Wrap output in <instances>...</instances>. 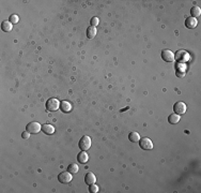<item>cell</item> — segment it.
Instances as JSON below:
<instances>
[{"instance_id": "cell-1", "label": "cell", "mask_w": 201, "mask_h": 193, "mask_svg": "<svg viewBox=\"0 0 201 193\" xmlns=\"http://www.w3.org/2000/svg\"><path fill=\"white\" fill-rule=\"evenodd\" d=\"M46 109L49 112H56V111H58V109H60V102H59L58 99H49L46 102Z\"/></svg>"}, {"instance_id": "cell-2", "label": "cell", "mask_w": 201, "mask_h": 193, "mask_svg": "<svg viewBox=\"0 0 201 193\" xmlns=\"http://www.w3.org/2000/svg\"><path fill=\"white\" fill-rule=\"evenodd\" d=\"M91 144H92L91 138H90L89 136L85 135V136H82L80 138V141H79V143H78V146H79V148H80L81 150L86 151L91 147Z\"/></svg>"}, {"instance_id": "cell-3", "label": "cell", "mask_w": 201, "mask_h": 193, "mask_svg": "<svg viewBox=\"0 0 201 193\" xmlns=\"http://www.w3.org/2000/svg\"><path fill=\"white\" fill-rule=\"evenodd\" d=\"M26 130L29 132V133H32V134H36L39 133L41 130H42V127L39 122L36 121H32V122H29L26 127Z\"/></svg>"}, {"instance_id": "cell-4", "label": "cell", "mask_w": 201, "mask_h": 193, "mask_svg": "<svg viewBox=\"0 0 201 193\" xmlns=\"http://www.w3.org/2000/svg\"><path fill=\"white\" fill-rule=\"evenodd\" d=\"M186 104L184 102H176L174 105H173V111H174V114H178L179 116L185 114L186 113Z\"/></svg>"}, {"instance_id": "cell-5", "label": "cell", "mask_w": 201, "mask_h": 193, "mask_svg": "<svg viewBox=\"0 0 201 193\" xmlns=\"http://www.w3.org/2000/svg\"><path fill=\"white\" fill-rule=\"evenodd\" d=\"M139 145H140V148L145 149V150H151V149L153 148V143H152V141H151L150 138H148V137L140 138Z\"/></svg>"}, {"instance_id": "cell-6", "label": "cell", "mask_w": 201, "mask_h": 193, "mask_svg": "<svg viewBox=\"0 0 201 193\" xmlns=\"http://www.w3.org/2000/svg\"><path fill=\"white\" fill-rule=\"evenodd\" d=\"M72 179H73V176L70 172H63V173L58 175V180L59 182H61V184H69V182L72 181Z\"/></svg>"}, {"instance_id": "cell-7", "label": "cell", "mask_w": 201, "mask_h": 193, "mask_svg": "<svg viewBox=\"0 0 201 193\" xmlns=\"http://www.w3.org/2000/svg\"><path fill=\"white\" fill-rule=\"evenodd\" d=\"M162 58L166 62H172L174 60V54L169 50H164L162 52Z\"/></svg>"}, {"instance_id": "cell-8", "label": "cell", "mask_w": 201, "mask_h": 193, "mask_svg": "<svg viewBox=\"0 0 201 193\" xmlns=\"http://www.w3.org/2000/svg\"><path fill=\"white\" fill-rule=\"evenodd\" d=\"M197 25H198V20H196L194 17H187L186 20H185V26H186L187 28L194 29L196 28Z\"/></svg>"}, {"instance_id": "cell-9", "label": "cell", "mask_w": 201, "mask_h": 193, "mask_svg": "<svg viewBox=\"0 0 201 193\" xmlns=\"http://www.w3.org/2000/svg\"><path fill=\"white\" fill-rule=\"evenodd\" d=\"M88 159H89V156H88V154H87L85 150H81L80 152L77 154V160H78V162L81 163V164H85V163H87Z\"/></svg>"}, {"instance_id": "cell-10", "label": "cell", "mask_w": 201, "mask_h": 193, "mask_svg": "<svg viewBox=\"0 0 201 193\" xmlns=\"http://www.w3.org/2000/svg\"><path fill=\"white\" fill-rule=\"evenodd\" d=\"M85 182L87 185H92L96 182V177L93 173H87L86 176H85Z\"/></svg>"}, {"instance_id": "cell-11", "label": "cell", "mask_w": 201, "mask_h": 193, "mask_svg": "<svg viewBox=\"0 0 201 193\" xmlns=\"http://www.w3.org/2000/svg\"><path fill=\"white\" fill-rule=\"evenodd\" d=\"M42 131L44 132L45 134L47 135H51L55 133V128H54L51 125H48V123H45L42 126Z\"/></svg>"}, {"instance_id": "cell-12", "label": "cell", "mask_w": 201, "mask_h": 193, "mask_svg": "<svg viewBox=\"0 0 201 193\" xmlns=\"http://www.w3.org/2000/svg\"><path fill=\"white\" fill-rule=\"evenodd\" d=\"M60 109H61L62 112L67 113L72 109V105H71V103L67 102V101H62V102H60Z\"/></svg>"}, {"instance_id": "cell-13", "label": "cell", "mask_w": 201, "mask_h": 193, "mask_svg": "<svg viewBox=\"0 0 201 193\" xmlns=\"http://www.w3.org/2000/svg\"><path fill=\"white\" fill-rule=\"evenodd\" d=\"M12 28H13V24H12L10 20H4V22H2V24H1V29H2L4 32L11 31Z\"/></svg>"}, {"instance_id": "cell-14", "label": "cell", "mask_w": 201, "mask_h": 193, "mask_svg": "<svg viewBox=\"0 0 201 193\" xmlns=\"http://www.w3.org/2000/svg\"><path fill=\"white\" fill-rule=\"evenodd\" d=\"M96 34H98V30H96V28L93 27V26H90L89 28L87 29V36H88L89 39H93V38L96 36Z\"/></svg>"}, {"instance_id": "cell-15", "label": "cell", "mask_w": 201, "mask_h": 193, "mask_svg": "<svg viewBox=\"0 0 201 193\" xmlns=\"http://www.w3.org/2000/svg\"><path fill=\"white\" fill-rule=\"evenodd\" d=\"M129 140L131 141L132 143H136V142H139L140 140V135L139 133H137V132H131L129 134Z\"/></svg>"}, {"instance_id": "cell-16", "label": "cell", "mask_w": 201, "mask_h": 193, "mask_svg": "<svg viewBox=\"0 0 201 193\" xmlns=\"http://www.w3.org/2000/svg\"><path fill=\"white\" fill-rule=\"evenodd\" d=\"M168 121H169L171 125H176V123L180 121V116L178 114L169 115V117H168Z\"/></svg>"}, {"instance_id": "cell-17", "label": "cell", "mask_w": 201, "mask_h": 193, "mask_svg": "<svg viewBox=\"0 0 201 193\" xmlns=\"http://www.w3.org/2000/svg\"><path fill=\"white\" fill-rule=\"evenodd\" d=\"M190 14H192V17L194 18H197L201 15V10L199 7H193L192 10H190Z\"/></svg>"}, {"instance_id": "cell-18", "label": "cell", "mask_w": 201, "mask_h": 193, "mask_svg": "<svg viewBox=\"0 0 201 193\" xmlns=\"http://www.w3.org/2000/svg\"><path fill=\"white\" fill-rule=\"evenodd\" d=\"M78 171H79V168L76 163H71V164L67 166V172H70L71 174L78 173Z\"/></svg>"}, {"instance_id": "cell-19", "label": "cell", "mask_w": 201, "mask_h": 193, "mask_svg": "<svg viewBox=\"0 0 201 193\" xmlns=\"http://www.w3.org/2000/svg\"><path fill=\"white\" fill-rule=\"evenodd\" d=\"M174 58H176L178 60H180V61H184V60H186V58H187V53H185L184 50H180V52L176 53Z\"/></svg>"}, {"instance_id": "cell-20", "label": "cell", "mask_w": 201, "mask_h": 193, "mask_svg": "<svg viewBox=\"0 0 201 193\" xmlns=\"http://www.w3.org/2000/svg\"><path fill=\"white\" fill-rule=\"evenodd\" d=\"M9 20H10L12 24H17V23L20 22V17L16 14H12L11 16L9 17Z\"/></svg>"}, {"instance_id": "cell-21", "label": "cell", "mask_w": 201, "mask_h": 193, "mask_svg": "<svg viewBox=\"0 0 201 193\" xmlns=\"http://www.w3.org/2000/svg\"><path fill=\"white\" fill-rule=\"evenodd\" d=\"M89 191L91 193H98V187L95 185V184H92V185H90Z\"/></svg>"}, {"instance_id": "cell-22", "label": "cell", "mask_w": 201, "mask_h": 193, "mask_svg": "<svg viewBox=\"0 0 201 193\" xmlns=\"http://www.w3.org/2000/svg\"><path fill=\"white\" fill-rule=\"evenodd\" d=\"M90 23H91V26L95 27V26H98V23H100V20H98V17H92V20H90Z\"/></svg>"}, {"instance_id": "cell-23", "label": "cell", "mask_w": 201, "mask_h": 193, "mask_svg": "<svg viewBox=\"0 0 201 193\" xmlns=\"http://www.w3.org/2000/svg\"><path fill=\"white\" fill-rule=\"evenodd\" d=\"M22 137L24 138V140H28L29 137H30V133H29V132L26 130L25 132H22Z\"/></svg>"}]
</instances>
